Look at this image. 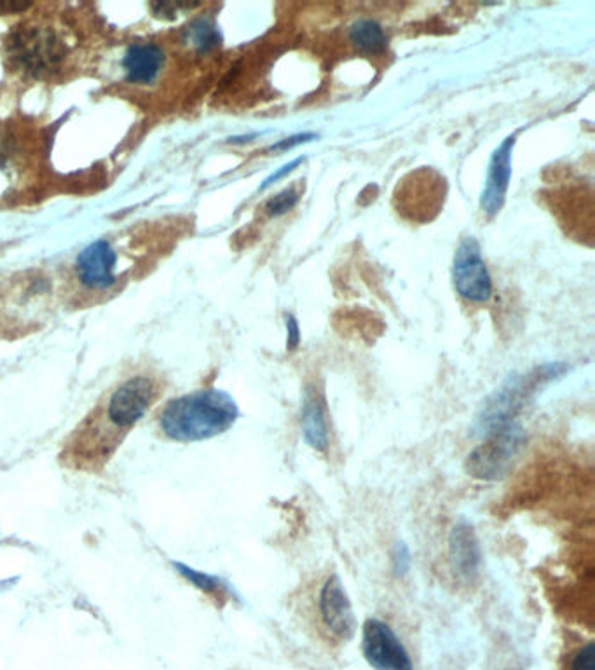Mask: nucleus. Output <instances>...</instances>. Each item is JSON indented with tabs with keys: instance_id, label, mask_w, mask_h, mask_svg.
Instances as JSON below:
<instances>
[{
	"instance_id": "obj_1",
	"label": "nucleus",
	"mask_w": 595,
	"mask_h": 670,
	"mask_svg": "<svg viewBox=\"0 0 595 670\" xmlns=\"http://www.w3.org/2000/svg\"><path fill=\"white\" fill-rule=\"evenodd\" d=\"M240 418V407L222 389H202L168 401L159 427L175 442H203L222 435Z\"/></svg>"
},
{
	"instance_id": "obj_2",
	"label": "nucleus",
	"mask_w": 595,
	"mask_h": 670,
	"mask_svg": "<svg viewBox=\"0 0 595 670\" xmlns=\"http://www.w3.org/2000/svg\"><path fill=\"white\" fill-rule=\"evenodd\" d=\"M565 371L568 367L564 363H549L527 374L510 377L506 383H503L502 388L496 389L485 400L484 406L480 409L476 421L477 435H493V433L502 432L510 424H515V418L520 415V410L526 407L529 398L536 394V389L547 385L556 377H561Z\"/></svg>"
},
{
	"instance_id": "obj_3",
	"label": "nucleus",
	"mask_w": 595,
	"mask_h": 670,
	"mask_svg": "<svg viewBox=\"0 0 595 670\" xmlns=\"http://www.w3.org/2000/svg\"><path fill=\"white\" fill-rule=\"evenodd\" d=\"M5 47L9 60L32 78H49L69 56V47L52 26H22L11 34Z\"/></svg>"
},
{
	"instance_id": "obj_4",
	"label": "nucleus",
	"mask_w": 595,
	"mask_h": 670,
	"mask_svg": "<svg viewBox=\"0 0 595 670\" xmlns=\"http://www.w3.org/2000/svg\"><path fill=\"white\" fill-rule=\"evenodd\" d=\"M526 447V433L518 424H510L502 432L485 436V442L471 451L467 472L473 478L494 482L512 472Z\"/></svg>"
},
{
	"instance_id": "obj_5",
	"label": "nucleus",
	"mask_w": 595,
	"mask_h": 670,
	"mask_svg": "<svg viewBox=\"0 0 595 670\" xmlns=\"http://www.w3.org/2000/svg\"><path fill=\"white\" fill-rule=\"evenodd\" d=\"M453 282L459 297L468 303L484 304L493 297V277L482 257V248L473 236L462 238L456 250Z\"/></svg>"
},
{
	"instance_id": "obj_6",
	"label": "nucleus",
	"mask_w": 595,
	"mask_h": 670,
	"mask_svg": "<svg viewBox=\"0 0 595 670\" xmlns=\"http://www.w3.org/2000/svg\"><path fill=\"white\" fill-rule=\"evenodd\" d=\"M362 651L376 670H414L411 655L400 637L382 620L370 618L362 632Z\"/></svg>"
},
{
	"instance_id": "obj_7",
	"label": "nucleus",
	"mask_w": 595,
	"mask_h": 670,
	"mask_svg": "<svg viewBox=\"0 0 595 670\" xmlns=\"http://www.w3.org/2000/svg\"><path fill=\"white\" fill-rule=\"evenodd\" d=\"M156 398L155 381L149 377H131L126 381L108 401L107 416L119 430L134 427L150 409Z\"/></svg>"
},
{
	"instance_id": "obj_8",
	"label": "nucleus",
	"mask_w": 595,
	"mask_h": 670,
	"mask_svg": "<svg viewBox=\"0 0 595 670\" xmlns=\"http://www.w3.org/2000/svg\"><path fill=\"white\" fill-rule=\"evenodd\" d=\"M320 615L325 627L339 639L350 640L355 636V611L337 575H332L321 587Z\"/></svg>"
},
{
	"instance_id": "obj_9",
	"label": "nucleus",
	"mask_w": 595,
	"mask_h": 670,
	"mask_svg": "<svg viewBox=\"0 0 595 670\" xmlns=\"http://www.w3.org/2000/svg\"><path fill=\"white\" fill-rule=\"evenodd\" d=\"M449 563L455 577L465 586H471L479 578L482 550H480L476 530L470 522H458L450 531Z\"/></svg>"
},
{
	"instance_id": "obj_10",
	"label": "nucleus",
	"mask_w": 595,
	"mask_h": 670,
	"mask_svg": "<svg viewBox=\"0 0 595 670\" xmlns=\"http://www.w3.org/2000/svg\"><path fill=\"white\" fill-rule=\"evenodd\" d=\"M515 135H510L500 144L489 161L485 189L480 200V206L489 217L500 214L508 194L510 177H512V155H514Z\"/></svg>"
},
{
	"instance_id": "obj_11",
	"label": "nucleus",
	"mask_w": 595,
	"mask_h": 670,
	"mask_svg": "<svg viewBox=\"0 0 595 670\" xmlns=\"http://www.w3.org/2000/svg\"><path fill=\"white\" fill-rule=\"evenodd\" d=\"M116 252L107 241H94L82 250L78 257V276L90 288H107L114 285V268H116Z\"/></svg>"
},
{
	"instance_id": "obj_12",
	"label": "nucleus",
	"mask_w": 595,
	"mask_h": 670,
	"mask_svg": "<svg viewBox=\"0 0 595 670\" xmlns=\"http://www.w3.org/2000/svg\"><path fill=\"white\" fill-rule=\"evenodd\" d=\"M300 430L309 447L325 453L330 444L329 415L325 398L317 386L306 388L300 409Z\"/></svg>"
},
{
	"instance_id": "obj_13",
	"label": "nucleus",
	"mask_w": 595,
	"mask_h": 670,
	"mask_svg": "<svg viewBox=\"0 0 595 670\" xmlns=\"http://www.w3.org/2000/svg\"><path fill=\"white\" fill-rule=\"evenodd\" d=\"M164 52L155 43H135L128 47L123 67L126 78L135 84H149L163 69Z\"/></svg>"
},
{
	"instance_id": "obj_14",
	"label": "nucleus",
	"mask_w": 595,
	"mask_h": 670,
	"mask_svg": "<svg viewBox=\"0 0 595 670\" xmlns=\"http://www.w3.org/2000/svg\"><path fill=\"white\" fill-rule=\"evenodd\" d=\"M350 41L356 52L364 55H381L388 47V35L373 18H362L353 23L350 29Z\"/></svg>"
},
{
	"instance_id": "obj_15",
	"label": "nucleus",
	"mask_w": 595,
	"mask_h": 670,
	"mask_svg": "<svg viewBox=\"0 0 595 670\" xmlns=\"http://www.w3.org/2000/svg\"><path fill=\"white\" fill-rule=\"evenodd\" d=\"M185 41L199 53H210L222 44V34L219 26L210 18L194 20L185 31Z\"/></svg>"
},
{
	"instance_id": "obj_16",
	"label": "nucleus",
	"mask_w": 595,
	"mask_h": 670,
	"mask_svg": "<svg viewBox=\"0 0 595 670\" xmlns=\"http://www.w3.org/2000/svg\"><path fill=\"white\" fill-rule=\"evenodd\" d=\"M173 568L181 572L185 580L191 581L194 587L203 590V592L215 593V595L229 592L228 586L219 577H214V575H208V572L196 571V569L188 568L187 564L182 563H173Z\"/></svg>"
},
{
	"instance_id": "obj_17",
	"label": "nucleus",
	"mask_w": 595,
	"mask_h": 670,
	"mask_svg": "<svg viewBox=\"0 0 595 670\" xmlns=\"http://www.w3.org/2000/svg\"><path fill=\"white\" fill-rule=\"evenodd\" d=\"M299 200L300 196L296 189H285L282 193L271 197L266 206H264V209H266V214L270 215V217H282V215L288 214L290 209L296 208Z\"/></svg>"
},
{
	"instance_id": "obj_18",
	"label": "nucleus",
	"mask_w": 595,
	"mask_h": 670,
	"mask_svg": "<svg viewBox=\"0 0 595 670\" xmlns=\"http://www.w3.org/2000/svg\"><path fill=\"white\" fill-rule=\"evenodd\" d=\"M393 569L399 577H403V575H408L409 569L412 566V555L411 550H409L408 545L405 543H397V547L393 550Z\"/></svg>"
},
{
	"instance_id": "obj_19",
	"label": "nucleus",
	"mask_w": 595,
	"mask_h": 670,
	"mask_svg": "<svg viewBox=\"0 0 595 670\" xmlns=\"http://www.w3.org/2000/svg\"><path fill=\"white\" fill-rule=\"evenodd\" d=\"M571 670H595V646L588 643L571 660Z\"/></svg>"
},
{
	"instance_id": "obj_20",
	"label": "nucleus",
	"mask_w": 595,
	"mask_h": 670,
	"mask_svg": "<svg viewBox=\"0 0 595 670\" xmlns=\"http://www.w3.org/2000/svg\"><path fill=\"white\" fill-rule=\"evenodd\" d=\"M317 133H297V135H291V137L278 141V144H275V146L271 147V150H276V152H285V150H291L294 149V147L302 146V144H308V141L317 140Z\"/></svg>"
},
{
	"instance_id": "obj_21",
	"label": "nucleus",
	"mask_w": 595,
	"mask_h": 670,
	"mask_svg": "<svg viewBox=\"0 0 595 670\" xmlns=\"http://www.w3.org/2000/svg\"><path fill=\"white\" fill-rule=\"evenodd\" d=\"M285 327H287V350L296 351L300 344V327L296 316L285 315Z\"/></svg>"
},
{
	"instance_id": "obj_22",
	"label": "nucleus",
	"mask_w": 595,
	"mask_h": 670,
	"mask_svg": "<svg viewBox=\"0 0 595 670\" xmlns=\"http://www.w3.org/2000/svg\"><path fill=\"white\" fill-rule=\"evenodd\" d=\"M302 161H305V158L294 159V161L287 162L285 167L279 168V170L275 171V173H271V175L264 180V184L261 185V191H266V189H270L271 185L276 184L278 180H282L283 177L290 175L291 171L296 170V168L299 167L300 162Z\"/></svg>"
}]
</instances>
